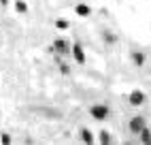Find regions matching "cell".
Wrapping results in <instances>:
<instances>
[{
  "label": "cell",
  "instance_id": "cell-1",
  "mask_svg": "<svg viewBox=\"0 0 151 145\" xmlns=\"http://www.w3.org/2000/svg\"><path fill=\"white\" fill-rule=\"evenodd\" d=\"M89 115H92L94 120H98V122H104L106 117H109V107L106 105H92V109H89Z\"/></svg>",
  "mask_w": 151,
  "mask_h": 145
},
{
  "label": "cell",
  "instance_id": "cell-2",
  "mask_svg": "<svg viewBox=\"0 0 151 145\" xmlns=\"http://www.w3.org/2000/svg\"><path fill=\"white\" fill-rule=\"evenodd\" d=\"M53 51L60 56H73V45L66 43L64 38H58V41H53Z\"/></svg>",
  "mask_w": 151,
  "mask_h": 145
},
{
  "label": "cell",
  "instance_id": "cell-3",
  "mask_svg": "<svg viewBox=\"0 0 151 145\" xmlns=\"http://www.w3.org/2000/svg\"><path fill=\"white\" fill-rule=\"evenodd\" d=\"M128 102L132 107H140V105H145V94L140 90H132L130 92V96H128Z\"/></svg>",
  "mask_w": 151,
  "mask_h": 145
},
{
  "label": "cell",
  "instance_id": "cell-4",
  "mask_svg": "<svg viewBox=\"0 0 151 145\" xmlns=\"http://www.w3.org/2000/svg\"><path fill=\"white\" fill-rule=\"evenodd\" d=\"M73 58H75V62H77V64H85V51H83V47L81 45H79V43H75L73 45Z\"/></svg>",
  "mask_w": 151,
  "mask_h": 145
},
{
  "label": "cell",
  "instance_id": "cell-5",
  "mask_svg": "<svg viewBox=\"0 0 151 145\" xmlns=\"http://www.w3.org/2000/svg\"><path fill=\"white\" fill-rule=\"evenodd\" d=\"M145 128V120L140 115H134L132 120H130V130H132L134 134H140V130Z\"/></svg>",
  "mask_w": 151,
  "mask_h": 145
},
{
  "label": "cell",
  "instance_id": "cell-6",
  "mask_svg": "<svg viewBox=\"0 0 151 145\" xmlns=\"http://www.w3.org/2000/svg\"><path fill=\"white\" fill-rule=\"evenodd\" d=\"M75 13H77L79 17H89V15H92V9H89L87 2H81V4L75 7Z\"/></svg>",
  "mask_w": 151,
  "mask_h": 145
},
{
  "label": "cell",
  "instance_id": "cell-7",
  "mask_svg": "<svg viewBox=\"0 0 151 145\" xmlns=\"http://www.w3.org/2000/svg\"><path fill=\"white\" fill-rule=\"evenodd\" d=\"M81 141L85 143V145H94V134H92V130H87V128H83L81 130Z\"/></svg>",
  "mask_w": 151,
  "mask_h": 145
},
{
  "label": "cell",
  "instance_id": "cell-8",
  "mask_svg": "<svg viewBox=\"0 0 151 145\" xmlns=\"http://www.w3.org/2000/svg\"><path fill=\"white\" fill-rule=\"evenodd\" d=\"M138 139H140V143H143V145H151V130H149V128L145 126L143 130H140Z\"/></svg>",
  "mask_w": 151,
  "mask_h": 145
},
{
  "label": "cell",
  "instance_id": "cell-9",
  "mask_svg": "<svg viewBox=\"0 0 151 145\" xmlns=\"http://www.w3.org/2000/svg\"><path fill=\"white\" fill-rule=\"evenodd\" d=\"M98 143H100V145H111V134H109L106 130H100V134H98Z\"/></svg>",
  "mask_w": 151,
  "mask_h": 145
},
{
  "label": "cell",
  "instance_id": "cell-10",
  "mask_svg": "<svg viewBox=\"0 0 151 145\" xmlns=\"http://www.w3.org/2000/svg\"><path fill=\"white\" fill-rule=\"evenodd\" d=\"M132 62H134L136 66H143L145 64V56L140 54V51H134V54H132Z\"/></svg>",
  "mask_w": 151,
  "mask_h": 145
},
{
  "label": "cell",
  "instance_id": "cell-11",
  "mask_svg": "<svg viewBox=\"0 0 151 145\" xmlns=\"http://www.w3.org/2000/svg\"><path fill=\"white\" fill-rule=\"evenodd\" d=\"M55 28L58 30H68L70 28V22H66L64 17H60V19H55Z\"/></svg>",
  "mask_w": 151,
  "mask_h": 145
},
{
  "label": "cell",
  "instance_id": "cell-12",
  "mask_svg": "<svg viewBox=\"0 0 151 145\" xmlns=\"http://www.w3.org/2000/svg\"><path fill=\"white\" fill-rule=\"evenodd\" d=\"M15 11L17 13H28V4L24 0H15Z\"/></svg>",
  "mask_w": 151,
  "mask_h": 145
},
{
  "label": "cell",
  "instance_id": "cell-13",
  "mask_svg": "<svg viewBox=\"0 0 151 145\" xmlns=\"http://www.w3.org/2000/svg\"><path fill=\"white\" fill-rule=\"evenodd\" d=\"M0 143L2 145H11V134L9 132H0Z\"/></svg>",
  "mask_w": 151,
  "mask_h": 145
},
{
  "label": "cell",
  "instance_id": "cell-14",
  "mask_svg": "<svg viewBox=\"0 0 151 145\" xmlns=\"http://www.w3.org/2000/svg\"><path fill=\"white\" fill-rule=\"evenodd\" d=\"M60 72H62V75H68V72H70V68H68L66 64H60Z\"/></svg>",
  "mask_w": 151,
  "mask_h": 145
},
{
  "label": "cell",
  "instance_id": "cell-15",
  "mask_svg": "<svg viewBox=\"0 0 151 145\" xmlns=\"http://www.w3.org/2000/svg\"><path fill=\"white\" fill-rule=\"evenodd\" d=\"M0 4H2V7H4V4H9V0H0Z\"/></svg>",
  "mask_w": 151,
  "mask_h": 145
}]
</instances>
